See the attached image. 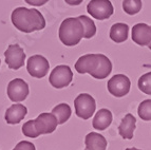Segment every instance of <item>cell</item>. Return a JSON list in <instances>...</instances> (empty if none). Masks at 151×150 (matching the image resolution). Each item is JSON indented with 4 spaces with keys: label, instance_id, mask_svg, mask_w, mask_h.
<instances>
[{
    "label": "cell",
    "instance_id": "cell-19",
    "mask_svg": "<svg viewBox=\"0 0 151 150\" xmlns=\"http://www.w3.org/2000/svg\"><path fill=\"white\" fill-rule=\"evenodd\" d=\"M52 113L56 116L58 124H63V123H65L70 118L72 111H71V108L68 104L63 103L55 106L53 108V110H52Z\"/></svg>",
    "mask_w": 151,
    "mask_h": 150
},
{
    "label": "cell",
    "instance_id": "cell-16",
    "mask_svg": "<svg viewBox=\"0 0 151 150\" xmlns=\"http://www.w3.org/2000/svg\"><path fill=\"white\" fill-rule=\"evenodd\" d=\"M87 150H106L107 140L103 135L96 132H90L85 138Z\"/></svg>",
    "mask_w": 151,
    "mask_h": 150
},
{
    "label": "cell",
    "instance_id": "cell-25",
    "mask_svg": "<svg viewBox=\"0 0 151 150\" xmlns=\"http://www.w3.org/2000/svg\"><path fill=\"white\" fill-rule=\"evenodd\" d=\"M13 150H36L34 144L28 141H21L15 146V148Z\"/></svg>",
    "mask_w": 151,
    "mask_h": 150
},
{
    "label": "cell",
    "instance_id": "cell-20",
    "mask_svg": "<svg viewBox=\"0 0 151 150\" xmlns=\"http://www.w3.org/2000/svg\"><path fill=\"white\" fill-rule=\"evenodd\" d=\"M142 0H124L123 10L128 15H135L142 10Z\"/></svg>",
    "mask_w": 151,
    "mask_h": 150
},
{
    "label": "cell",
    "instance_id": "cell-1",
    "mask_svg": "<svg viewBox=\"0 0 151 150\" xmlns=\"http://www.w3.org/2000/svg\"><path fill=\"white\" fill-rule=\"evenodd\" d=\"M12 23L17 30L23 33H32L45 29V19L38 10L28 8H17L11 15Z\"/></svg>",
    "mask_w": 151,
    "mask_h": 150
},
{
    "label": "cell",
    "instance_id": "cell-23",
    "mask_svg": "<svg viewBox=\"0 0 151 150\" xmlns=\"http://www.w3.org/2000/svg\"><path fill=\"white\" fill-rule=\"evenodd\" d=\"M139 89L147 95H151V72L142 75L139 79Z\"/></svg>",
    "mask_w": 151,
    "mask_h": 150
},
{
    "label": "cell",
    "instance_id": "cell-12",
    "mask_svg": "<svg viewBox=\"0 0 151 150\" xmlns=\"http://www.w3.org/2000/svg\"><path fill=\"white\" fill-rule=\"evenodd\" d=\"M132 40L139 45H149L151 43V27L146 23H137L132 28Z\"/></svg>",
    "mask_w": 151,
    "mask_h": 150
},
{
    "label": "cell",
    "instance_id": "cell-4",
    "mask_svg": "<svg viewBox=\"0 0 151 150\" xmlns=\"http://www.w3.org/2000/svg\"><path fill=\"white\" fill-rule=\"evenodd\" d=\"M91 16L98 20H105L113 15L114 9L110 0H91L87 5Z\"/></svg>",
    "mask_w": 151,
    "mask_h": 150
},
{
    "label": "cell",
    "instance_id": "cell-27",
    "mask_svg": "<svg viewBox=\"0 0 151 150\" xmlns=\"http://www.w3.org/2000/svg\"><path fill=\"white\" fill-rule=\"evenodd\" d=\"M65 1L70 5H79L83 0H65Z\"/></svg>",
    "mask_w": 151,
    "mask_h": 150
},
{
    "label": "cell",
    "instance_id": "cell-7",
    "mask_svg": "<svg viewBox=\"0 0 151 150\" xmlns=\"http://www.w3.org/2000/svg\"><path fill=\"white\" fill-rule=\"evenodd\" d=\"M5 63L12 70H18L24 65L25 53L19 45H10L4 52Z\"/></svg>",
    "mask_w": 151,
    "mask_h": 150
},
{
    "label": "cell",
    "instance_id": "cell-21",
    "mask_svg": "<svg viewBox=\"0 0 151 150\" xmlns=\"http://www.w3.org/2000/svg\"><path fill=\"white\" fill-rule=\"evenodd\" d=\"M79 19L83 22V27H85V38H92L96 34V27L94 21L91 18L87 17L85 15L79 16Z\"/></svg>",
    "mask_w": 151,
    "mask_h": 150
},
{
    "label": "cell",
    "instance_id": "cell-18",
    "mask_svg": "<svg viewBox=\"0 0 151 150\" xmlns=\"http://www.w3.org/2000/svg\"><path fill=\"white\" fill-rule=\"evenodd\" d=\"M128 33H129V27L126 23H115L111 27L110 30V38L113 40L114 43H121L126 41L128 38Z\"/></svg>",
    "mask_w": 151,
    "mask_h": 150
},
{
    "label": "cell",
    "instance_id": "cell-14",
    "mask_svg": "<svg viewBox=\"0 0 151 150\" xmlns=\"http://www.w3.org/2000/svg\"><path fill=\"white\" fill-rule=\"evenodd\" d=\"M136 120L131 113L125 115V118L122 120V123L119 126V133L122 138L125 140L133 138V132L135 130Z\"/></svg>",
    "mask_w": 151,
    "mask_h": 150
},
{
    "label": "cell",
    "instance_id": "cell-17",
    "mask_svg": "<svg viewBox=\"0 0 151 150\" xmlns=\"http://www.w3.org/2000/svg\"><path fill=\"white\" fill-rule=\"evenodd\" d=\"M112 123V113L108 109H101L97 111L92 122L93 128L96 130H105Z\"/></svg>",
    "mask_w": 151,
    "mask_h": 150
},
{
    "label": "cell",
    "instance_id": "cell-10",
    "mask_svg": "<svg viewBox=\"0 0 151 150\" xmlns=\"http://www.w3.org/2000/svg\"><path fill=\"white\" fill-rule=\"evenodd\" d=\"M34 124L39 135L54 132L57 128V125H59L57 118L53 113H41L38 115L36 120H34Z\"/></svg>",
    "mask_w": 151,
    "mask_h": 150
},
{
    "label": "cell",
    "instance_id": "cell-29",
    "mask_svg": "<svg viewBox=\"0 0 151 150\" xmlns=\"http://www.w3.org/2000/svg\"><path fill=\"white\" fill-rule=\"evenodd\" d=\"M148 48H149V49H150V50H151V43H149V45H148Z\"/></svg>",
    "mask_w": 151,
    "mask_h": 150
},
{
    "label": "cell",
    "instance_id": "cell-28",
    "mask_svg": "<svg viewBox=\"0 0 151 150\" xmlns=\"http://www.w3.org/2000/svg\"><path fill=\"white\" fill-rule=\"evenodd\" d=\"M126 150H141V149H137V148H127Z\"/></svg>",
    "mask_w": 151,
    "mask_h": 150
},
{
    "label": "cell",
    "instance_id": "cell-13",
    "mask_svg": "<svg viewBox=\"0 0 151 150\" xmlns=\"http://www.w3.org/2000/svg\"><path fill=\"white\" fill-rule=\"evenodd\" d=\"M27 113H28V109L25 106H23L22 104H14L5 112V122L10 125L19 124L25 118Z\"/></svg>",
    "mask_w": 151,
    "mask_h": 150
},
{
    "label": "cell",
    "instance_id": "cell-11",
    "mask_svg": "<svg viewBox=\"0 0 151 150\" xmlns=\"http://www.w3.org/2000/svg\"><path fill=\"white\" fill-rule=\"evenodd\" d=\"M98 57L99 54H86L81 57L78 58V60L75 63V69L78 73L85 74L89 73L92 74L96 70L98 65Z\"/></svg>",
    "mask_w": 151,
    "mask_h": 150
},
{
    "label": "cell",
    "instance_id": "cell-2",
    "mask_svg": "<svg viewBox=\"0 0 151 150\" xmlns=\"http://www.w3.org/2000/svg\"><path fill=\"white\" fill-rule=\"evenodd\" d=\"M59 39L65 45L73 47L81 43L85 37V27L79 18H65L59 27Z\"/></svg>",
    "mask_w": 151,
    "mask_h": 150
},
{
    "label": "cell",
    "instance_id": "cell-6",
    "mask_svg": "<svg viewBox=\"0 0 151 150\" xmlns=\"http://www.w3.org/2000/svg\"><path fill=\"white\" fill-rule=\"evenodd\" d=\"M107 88L110 94L115 97H123L130 91L131 81L129 77L124 74H116L108 80Z\"/></svg>",
    "mask_w": 151,
    "mask_h": 150
},
{
    "label": "cell",
    "instance_id": "cell-24",
    "mask_svg": "<svg viewBox=\"0 0 151 150\" xmlns=\"http://www.w3.org/2000/svg\"><path fill=\"white\" fill-rule=\"evenodd\" d=\"M22 133L25 135V136L32 138H38V136H39V133H38L37 129H36L35 124H34V120H29V122L23 124Z\"/></svg>",
    "mask_w": 151,
    "mask_h": 150
},
{
    "label": "cell",
    "instance_id": "cell-3",
    "mask_svg": "<svg viewBox=\"0 0 151 150\" xmlns=\"http://www.w3.org/2000/svg\"><path fill=\"white\" fill-rule=\"evenodd\" d=\"M75 114L83 120H89L96 109V103L90 94L81 93L74 100Z\"/></svg>",
    "mask_w": 151,
    "mask_h": 150
},
{
    "label": "cell",
    "instance_id": "cell-22",
    "mask_svg": "<svg viewBox=\"0 0 151 150\" xmlns=\"http://www.w3.org/2000/svg\"><path fill=\"white\" fill-rule=\"evenodd\" d=\"M137 113L143 120H151V100L142 102L137 109Z\"/></svg>",
    "mask_w": 151,
    "mask_h": 150
},
{
    "label": "cell",
    "instance_id": "cell-9",
    "mask_svg": "<svg viewBox=\"0 0 151 150\" xmlns=\"http://www.w3.org/2000/svg\"><path fill=\"white\" fill-rule=\"evenodd\" d=\"M50 63L47 58L41 55H33L29 58L27 69L32 77L42 78L48 74Z\"/></svg>",
    "mask_w": 151,
    "mask_h": 150
},
{
    "label": "cell",
    "instance_id": "cell-15",
    "mask_svg": "<svg viewBox=\"0 0 151 150\" xmlns=\"http://www.w3.org/2000/svg\"><path fill=\"white\" fill-rule=\"evenodd\" d=\"M112 71V63L111 60L104 54H99L98 57V65L96 70L94 71L91 76L96 79H104V78L108 77Z\"/></svg>",
    "mask_w": 151,
    "mask_h": 150
},
{
    "label": "cell",
    "instance_id": "cell-5",
    "mask_svg": "<svg viewBox=\"0 0 151 150\" xmlns=\"http://www.w3.org/2000/svg\"><path fill=\"white\" fill-rule=\"evenodd\" d=\"M73 79V72L69 66L60 65L55 67L50 74V84L56 89H61L69 86Z\"/></svg>",
    "mask_w": 151,
    "mask_h": 150
},
{
    "label": "cell",
    "instance_id": "cell-8",
    "mask_svg": "<svg viewBox=\"0 0 151 150\" xmlns=\"http://www.w3.org/2000/svg\"><path fill=\"white\" fill-rule=\"evenodd\" d=\"M29 86L24 80L21 78H15L11 80L8 85V96L12 102L14 103H19L22 102L29 95Z\"/></svg>",
    "mask_w": 151,
    "mask_h": 150
},
{
    "label": "cell",
    "instance_id": "cell-30",
    "mask_svg": "<svg viewBox=\"0 0 151 150\" xmlns=\"http://www.w3.org/2000/svg\"><path fill=\"white\" fill-rule=\"evenodd\" d=\"M85 150H87V149H85Z\"/></svg>",
    "mask_w": 151,
    "mask_h": 150
},
{
    "label": "cell",
    "instance_id": "cell-26",
    "mask_svg": "<svg viewBox=\"0 0 151 150\" xmlns=\"http://www.w3.org/2000/svg\"><path fill=\"white\" fill-rule=\"evenodd\" d=\"M25 2L33 6H41V5L45 4L49 0H24Z\"/></svg>",
    "mask_w": 151,
    "mask_h": 150
}]
</instances>
